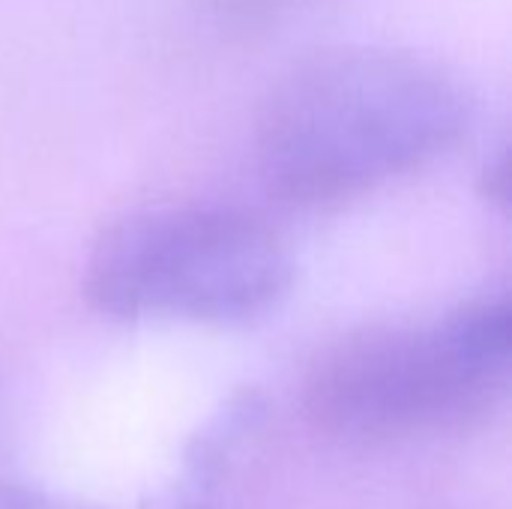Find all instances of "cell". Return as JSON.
I'll return each instance as SVG.
<instances>
[{
    "mask_svg": "<svg viewBox=\"0 0 512 509\" xmlns=\"http://www.w3.org/2000/svg\"><path fill=\"white\" fill-rule=\"evenodd\" d=\"M306 3L309 0H207L210 12L234 30L267 27Z\"/></svg>",
    "mask_w": 512,
    "mask_h": 509,
    "instance_id": "5b68a950",
    "label": "cell"
},
{
    "mask_svg": "<svg viewBox=\"0 0 512 509\" xmlns=\"http://www.w3.org/2000/svg\"><path fill=\"white\" fill-rule=\"evenodd\" d=\"M483 195L498 204L501 210H507L510 204V159H507V150H501L489 165H486V174H483Z\"/></svg>",
    "mask_w": 512,
    "mask_h": 509,
    "instance_id": "52a82bcc",
    "label": "cell"
},
{
    "mask_svg": "<svg viewBox=\"0 0 512 509\" xmlns=\"http://www.w3.org/2000/svg\"><path fill=\"white\" fill-rule=\"evenodd\" d=\"M510 360V300L477 297L426 327H372L336 342L306 378L303 411L351 444L447 432L501 402Z\"/></svg>",
    "mask_w": 512,
    "mask_h": 509,
    "instance_id": "7a4b0ae2",
    "label": "cell"
},
{
    "mask_svg": "<svg viewBox=\"0 0 512 509\" xmlns=\"http://www.w3.org/2000/svg\"><path fill=\"white\" fill-rule=\"evenodd\" d=\"M0 509H99L75 498H63L27 483H9L0 480Z\"/></svg>",
    "mask_w": 512,
    "mask_h": 509,
    "instance_id": "8992f818",
    "label": "cell"
},
{
    "mask_svg": "<svg viewBox=\"0 0 512 509\" xmlns=\"http://www.w3.org/2000/svg\"><path fill=\"white\" fill-rule=\"evenodd\" d=\"M261 417V405L255 396H240L225 405V411L198 435V441L186 453V471L174 498V509H207L228 468V456L234 453L237 441L255 429Z\"/></svg>",
    "mask_w": 512,
    "mask_h": 509,
    "instance_id": "277c9868",
    "label": "cell"
},
{
    "mask_svg": "<svg viewBox=\"0 0 512 509\" xmlns=\"http://www.w3.org/2000/svg\"><path fill=\"white\" fill-rule=\"evenodd\" d=\"M471 120L474 99L444 66L402 48L336 45L270 87L255 159L279 201L321 207L444 156Z\"/></svg>",
    "mask_w": 512,
    "mask_h": 509,
    "instance_id": "6da1fadb",
    "label": "cell"
},
{
    "mask_svg": "<svg viewBox=\"0 0 512 509\" xmlns=\"http://www.w3.org/2000/svg\"><path fill=\"white\" fill-rule=\"evenodd\" d=\"M288 243L237 207H150L111 222L84 264L90 306L117 321L246 324L291 288Z\"/></svg>",
    "mask_w": 512,
    "mask_h": 509,
    "instance_id": "3957f363",
    "label": "cell"
}]
</instances>
